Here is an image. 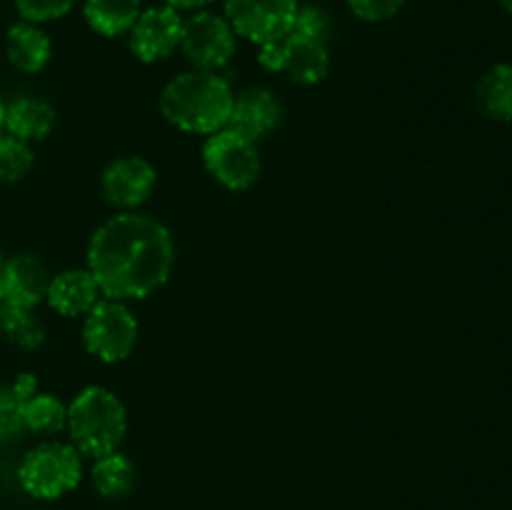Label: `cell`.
Masks as SVG:
<instances>
[{
    "instance_id": "obj_1",
    "label": "cell",
    "mask_w": 512,
    "mask_h": 510,
    "mask_svg": "<svg viewBox=\"0 0 512 510\" xmlns=\"http://www.w3.org/2000/svg\"><path fill=\"white\" fill-rule=\"evenodd\" d=\"M173 260V235L153 215L118 213L90 235L88 270L103 298H148L170 278Z\"/></svg>"
},
{
    "instance_id": "obj_2",
    "label": "cell",
    "mask_w": 512,
    "mask_h": 510,
    "mask_svg": "<svg viewBox=\"0 0 512 510\" xmlns=\"http://www.w3.org/2000/svg\"><path fill=\"white\" fill-rule=\"evenodd\" d=\"M233 88L210 70L180 73L160 90V115L183 133L213 135L228 128L233 110Z\"/></svg>"
},
{
    "instance_id": "obj_3",
    "label": "cell",
    "mask_w": 512,
    "mask_h": 510,
    "mask_svg": "<svg viewBox=\"0 0 512 510\" xmlns=\"http://www.w3.org/2000/svg\"><path fill=\"white\" fill-rule=\"evenodd\" d=\"M68 433L80 455L103 458L123 445L128 413L113 390L88 385L68 403Z\"/></svg>"
},
{
    "instance_id": "obj_4",
    "label": "cell",
    "mask_w": 512,
    "mask_h": 510,
    "mask_svg": "<svg viewBox=\"0 0 512 510\" xmlns=\"http://www.w3.org/2000/svg\"><path fill=\"white\" fill-rule=\"evenodd\" d=\"M83 478V458L73 443L35 445L28 450L18 468V480L28 495L38 500H55L70 493Z\"/></svg>"
},
{
    "instance_id": "obj_5",
    "label": "cell",
    "mask_w": 512,
    "mask_h": 510,
    "mask_svg": "<svg viewBox=\"0 0 512 510\" xmlns=\"http://www.w3.org/2000/svg\"><path fill=\"white\" fill-rule=\"evenodd\" d=\"M138 343V320L123 300L100 298L85 313L83 345L103 363H120Z\"/></svg>"
},
{
    "instance_id": "obj_6",
    "label": "cell",
    "mask_w": 512,
    "mask_h": 510,
    "mask_svg": "<svg viewBox=\"0 0 512 510\" xmlns=\"http://www.w3.org/2000/svg\"><path fill=\"white\" fill-rule=\"evenodd\" d=\"M203 165L228 190L253 188L263 170L258 143L230 128L208 135L203 145Z\"/></svg>"
},
{
    "instance_id": "obj_7",
    "label": "cell",
    "mask_w": 512,
    "mask_h": 510,
    "mask_svg": "<svg viewBox=\"0 0 512 510\" xmlns=\"http://www.w3.org/2000/svg\"><path fill=\"white\" fill-rule=\"evenodd\" d=\"M258 63L270 73H288L293 83L308 88L325 80L330 70V55L320 40L288 33L283 40L260 45Z\"/></svg>"
},
{
    "instance_id": "obj_8",
    "label": "cell",
    "mask_w": 512,
    "mask_h": 510,
    "mask_svg": "<svg viewBox=\"0 0 512 510\" xmlns=\"http://www.w3.org/2000/svg\"><path fill=\"white\" fill-rule=\"evenodd\" d=\"M298 0H225V15L235 35L255 45L283 40L293 30Z\"/></svg>"
},
{
    "instance_id": "obj_9",
    "label": "cell",
    "mask_w": 512,
    "mask_h": 510,
    "mask_svg": "<svg viewBox=\"0 0 512 510\" xmlns=\"http://www.w3.org/2000/svg\"><path fill=\"white\" fill-rule=\"evenodd\" d=\"M180 50L195 70H220L235 55V33L223 15L198 10L183 20Z\"/></svg>"
},
{
    "instance_id": "obj_10",
    "label": "cell",
    "mask_w": 512,
    "mask_h": 510,
    "mask_svg": "<svg viewBox=\"0 0 512 510\" xmlns=\"http://www.w3.org/2000/svg\"><path fill=\"white\" fill-rule=\"evenodd\" d=\"M155 183H158V173L150 160L140 155H123L103 170L100 190H103L105 203L118 208L120 213H128V210H138L153 195Z\"/></svg>"
},
{
    "instance_id": "obj_11",
    "label": "cell",
    "mask_w": 512,
    "mask_h": 510,
    "mask_svg": "<svg viewBox=\"0 0 512 510\" xmlns=\"http://www.w3.org/2000/svg\"><path fill=\"white\" fill-rule=\"evenodd\" d=\"M183 18L180 10L170 5H158L140 13L130 30V50L140 63H158L180 48Z\"/></svg>"
},
{
    "instance_id": "obj_12",
    "label": "cell",
    "mask_w": 512,
    "mask_h": 510,
    "mask_svg": "<svg viewBox=\"0 0 512 510\" xmlns=\"http://www.w3.org/2000/svg\"><path fill=\"white\" fill-rule=\"evenodd\" d=\"M50 270L43 258L33 253H18L0 268V303L3 308L33 310L45 300L50 285Z\"/></svg>"
},
{
    "instance_id": "obj_13",
    "label": "cell",
    "mask_w": 512,
    "mask_h": 510,
    "mask_svg": "<svg viewBox=\"0 0 512 510\" xmlns=\"http://www.w3.org/2000/svg\"><path fill=\"white\" fill-rule=\"evenodd\" d=\"M285 108L278 95L268 88H250L233 100L228 128L258 143L283 123Z\"/></svg>"
},
{
    "instance_id": "obj_14",
    "label": "cell",
    "mask_w": 512,
    "mask_h": 510,
    "mask_svg": "<svg viewBox=\"0 0 512 510\" xmlns=\"http://www.w3.org/2000/svg\"><path fill=\"white\" fill-rule=\"evenodd\" d=\"M100 298L103 295H100L98 283H95L88 268H70L53 275L48 285V293H45V300H48L50 308L55 313L65 315V318L85 315Z\"/></svg>"
},
{
    "instance_id": "obj_15",
    "label": "cell",
    "mask_w": 512,
    "mask_h": 510,
    "mask_svg": "<svg viewBox=\"0 0 512 510\" xmlns=\"http://www.w3.org/2000/svg\"><path fill=\"white\" fill-rule=\"evenodd\" d=\"M55 128V110L43 98H25L5 103V130L25 143L45 140Z\"/></svg>"
},
{
    "instance_id": "obj_16",
    "label": "cell",
    "mask_w": 512,
    "mask_h": 510,
    "mask_svg": "<svg viewBox=\"0 0 512 510\" xmlns=\"http://www.w3.org/2000/svg\"><path fill=\"white\" fill-rule=\"evenodd\" d=\"M5 50H8V60L15 70H20V73H40L48 65L53 43L38 25L23 20V23L13 25L8 30Z\"/></svg>"
},
{
    "instance_id": "obj_17",
    "label": "cell",
    "mask_w": 512,
    "mask_h": 510,
    "mask_svg": "<svg viewBox=\"0 0 512 510\" xmlns=\"http://www.w3.org/2000/svg\"><path fill=\"white\" fill-rule=\"evenodd\" d=\"M480 113L498 123L512 120V63H498L480 78L475 88Z\"/></svg>"
},
{
    "instance_id": "obj_18",
    "label": "cell",
    "mask_w": 512,
    "mask_h": 510,
    "mask_svg": "<svg viewBox=\"0 0 512 510\" xmlns=\"http://www.w3.org/2000/svg\"><path fill=\"white\" fill-rule=\"evenodd\" d=\"M140 0H85L83 15L95 33L105 38H118L133 30L140 18Z\"/></svg>"
},
{
    "instance_id": "obj_19",
    "label": "cell",
    "mask_w": 512,
    "mask_h": 510,
    "mask_svg": "<svg viewBox=\"0 0 512 510\" xmlns=\"http://www.w3.org/2000/svg\"><path fill=\"white\" fill-rule=\"evenodd\" d=\"M38 393V380L30 373H20L10 385L0 388V443L20 438L25 433V400Z\"/></svg>"
},
{
    "instance_id": "obj_20",
    "label": "cell",
    "mask_w": 512,
    "mask_h": 510,
    "mask_svg": "<svg viewBox=\"0 0 512 510\" xmlns=\"http://www.w3.org/2000/svg\"><path fill=\"white\" fill-rule=\"evenodd\" d=\"M93 485L103 498H123L135 488V465L128 455L110 453L103 458H95L93 465Z\"/></svg>"
},
{
    "instance_id": "obj_21",
    "label": "cell",
    "mask_w": 512,
    "mask_h": 510,
    "mask_svg": "<svg viewBox=\"0 0 512 510\" xmlns=\"http://www.w3.org/2000/svg\"><path fill=\"white\" fill-rule=\"evenodd\" d=\"M25 430L40 435H55L68 425V405L50 393H33L23 408Z\"/></svg>"
},
{
    "instance_id": "obj_22",
    "label": "cell",
    "mask_w": 512,
    "mask_h": 510,
    "mask_svg": "<svg viewBox=\"0 0 512 510\" xmlns=\"http://www.w3.org/2000/svg\"><path fill=\"white\" fill-rule=\"evenodd\" d=\"M3 335L18 348H40L45 343V325L33 310L3 308Z\"/></svg>"
},
{
    "instance_id": "obj_23",
    "label": "cell",
    "mask_w": 512,
    "mask_h": 510,
    "mask_svg": "<svg viewBox=\"0 0 512 510\" xmlns=\"http://www.w3.org/2000/svg\"><path fill=\"white\" fill-rule=\"evenodd\" d=\"M33 148L10 133H0V183H18L33 168Z\"/></svg>"
},
{
    "instance_id": "obj_24",
    "label": "cell",
    "mask_w": 512,
    "mask_h": 510,
    "mask_svg": "<svg viewBox=\"0 0 512 510\" xmlns=\"http://www.w3.org/2000/svg\"><path fill=\"white\" fill-rule=\"evenodd\" d=\"M75 0H15L20 18L25 23H48V20H58L70 13Z\"/></svg>"
},
{
    "instance_id": "obj_25",
    "label": "cell",
    "mask_w": 512,
    "mask_h": 510,
    "mask_svg": "<svg viewBox=\"0 0 512 510\" xmlns=\"http://www.w3.org/2000/svg\"><path fill=\"white\" fill-rule=\"evenodd\" d=\"M290 33H298L303 38H313L325 43L330 33V18L323 8L318 5H298V13H295L293 30Z\"/></svg>"
},
{
    "instance_id": "obj_26",
    "label": "cell",
    "mask_w": 512,
    "mask_h": 510,
    "mask_svg": "<svg viewBox=\"0 0 512 510\" xmlns=\"http://www.w3.org/2000/svg\"><path fill=\"white\" fill-rule=\"evenodd\" d=\"M403 5L405 0H348L350 13L365 23H383V20L395 18Z\"/></svg>"
},
{
    "instance_id": "obj_27",
    "label": "cell",
    "mask_w": 512,
    "mask_h": 510,
    "mask_svg": "<svg viewBox=\"0 0 512 510\" xmlns=\"http://www.w3.org/2000/svg\"><path fill=\"white\" fill-rule=\"evenodd\" d=\"M210 3L213 0H165V5H170L175 10H203Z\"/></svg>"
},
{
    "instance_id": "obj_28",
    "label": "cell",
    "mask_w": 512,
    "mask_h": 510,
    "mask_svg": "<svg viewBox=\"0 0 512 510\" xmlns=\"http://www.w3.org/2000/svg\"><path fill=\"white\" fill-rule=\"evenodd\" d=\"M3 128H5V100L3 95H0V133H3Z\"/></svg>"
},
{
    "instance_id": "obj_29",
    "label": "cell",
    "mask_w": 512,
    "mask_h": 510,
    "mask_svg": "<svg viewBox=\"0 0 512 510\" xmlns=\"http://www.w3.org/2000/svg\"><path fill=\"white\" fill-rule=\"evenodd\" d=\"M500 5H503V10L508 15H512V0H500Z\"/></svg>"
},
{
    "instance_id": "obj_30",
    "label": "cell",
    "mask_w": 512,
    "mask_h": 510,
    "mask_svg": "<svg viewBox=\"0 0 512 510\" xmlns=\"http://www.w3.org/2000/svg\"><path fill=\"white\" fill-rule=\"evenodd\" d=\"M0 333H3V303H0Z\"/></svg>"
},
{
    "instance_id": "obj_31",
    "label": "cell",
    "mask_w": 512,
    "mask_h": 510,
    "mask_svg": "<svg viewBox=\"0 0 512 510\" xmlns=\"http://www.w3.org/2000/svg\"><path fill=\"white\" fill-rule=\"evenodd\" d=\"M3 263H5V258H3V250H0V268H3Z\"/></svg>"
}]
</instances>
